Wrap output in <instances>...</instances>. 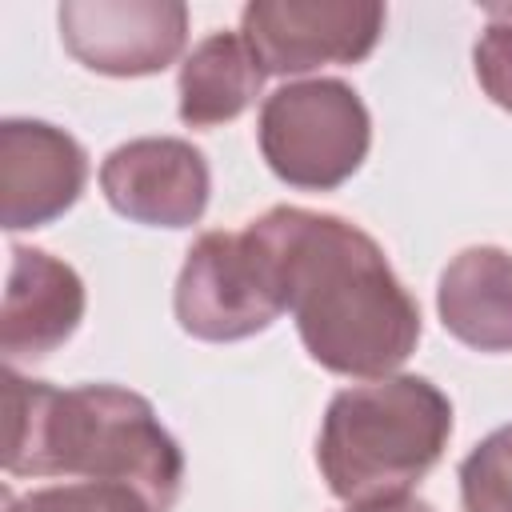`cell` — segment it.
Masks as SVG:
<instances>
[{
    "label": "cell",
    "instance_id": "1",
    "mask_svg": "<svg viewBox=\"0 0 512 512\" xmlns=\"http://www.w3.org/2000/svg\"><path fill=\"white\" fill-rule=\"evenodd\" d=\"M260 228L276 244L284 300L316 364L340 376H384L408 360L420 312L372 236L304 208H272Z\"/></svg>",
    "mask_w": 512,
    "mask_h": 512
},
{
    "label": "cell",
    "instance_id": "2",
    "mask_svg": "<svg viewBox=\"0 0 512 512\" xmlns=\"http://www.w3.org/2000/svg\"><path fill=\"white\" fill-rule=\"evenodd\" d=\"M4 468L12 476H84L140 492L152 512L180 496L184 460L152 404L112 384L48 388L4 376Z\"/></svg>",
    "mask_w": 512,
    "mask_h": 512
},
{
    "label": "cell",
    "instance_id": "3",
    "mask_svg": "<svg viewBox=\"0 0 512 512\" xmlns=\"http://www.w3.org/2000/svg\"><path fill=\"white\" fill-rule=\"evenodd\" d=\"M448 432L452 404L440 388L420 376H380L328 404L316 460L348 504L404 496L440 460Z\"/></svg>",
    "mask_w": 512,
    "mask_h": 512
},
{
    "label": "cell",
    "instance_id": "4",
    "mask_svg": "<svg viewBox=\"0 0 512 512\" xmlns=\"http://www.w3.org/2000/svg\"><path fill=\"white\" fill-rule=\"evenodd\" d=\"M284 300L280 256L260 220L244 232H204L176 284V320L200 340H240L268 328Z\"/></svg>",
    "mask_w": 512,
    "mask_h": 512
},
{
    "label": "cell",
    "instance_id": "5",
    "mask_svg": "<svg viewBox=\"0 0 512 512\" xmlns=\"http://www.w3.org/2000/svg\"><path fill=\"white\" fill-rule=\"evenodd\" d=\"M268 168L296 188H336L368 152V108L340 80H300L260 108Z\"/></svg>",
    "mask_w": 512,
    "mask_h": 512
},
{
    "label": "cell",
    "instance_id": "6",
    "mask_svg": "<svg viewBox=\"0 0 512 512\" xmlns=\"http://www.w3.org/2000/svg\"><path fill=\"white\" fill-rule=\"evenodd\" d=\"M384 32V8L360 0H256L240 36L264 72H308L364 60Z\"/></svg>",
    "mask_w": 512,
    "mask_h": 512
},
{
    "label": "cell",
    "instance_id": "7",
    "mask_svg": "<svg viewBox=\"0 0 512 512\" xmlns=\"http://www.w3.org/2000/svg\"><path fill=\"white\" fill-rule=\"evenodd\" d=\"M188 8L172 0H68L60 4L64 48L92 72L144 76L184 48Z\"/></svg>",
    "mask_w": 512,
    "mask_h": 512
},
{
    "label": "cell",
    "instance_id": "8",
    "mask_svg": "<svg viewBox=\"0 0 512 512\" xmlns=\"http://www.w3.org/2000/svg\"><path fill=\"white\" fill-rule=\"evenodd\" d=\"M100 188L128 220L184 228L208 204V164L184 140H132L104 160Z\"/></svg>",
    "mask_w": 512,
    "mask_h": 512
},
{
    "label": "cell",
    "instance_id": "9",
    "mask_svg": "<svg viewBox=\"0 0 512 512\" xmlns=\"http://www.w3.org/2000/svg\"><path fill=\"white\" fill-rule=\"evenodd\" d=\"M88 176L84 148L40 120H8L0 132L4 228H36L76 204Z\"/></svg>",
    "mask_w": 512,
    "mask_h": 512
},
{
    "label": "cell",
    "instance_id": "10",
    "mask_svg": "<svg viewBox=\"0 0 512 512\" xmlns=\"http://www.w3.org/2000/svg\"><path fill=\"white\" fill-rule=\"evenodd\" d=\"M84 316L80 276L36 248H12L8 292H4V328L0 348L8 360L48 356L60 348Z\"/></svg>",
    "mask_w": 512,
    "mask_h": 512
},
{
    "label": "cell",
    "instance_id": "11",
    "mask_svg": "<svg viewBox=\"0 0 512 512\" xmlns=\"http://www.w3.org/2000/svg\"><path fill=\"white\" fill-rule=\"evenodd\" d=\"M444 328L480 352L512 348V256L500 248H468L440 276Z\"/></svg>",
    "mask_w": 512,
    "mask_h": 512
},
{
    "label": "cell",
    "instance_id": "12",
    "mask_svg": "<svg viewBox=\"0 0 512 512\" xmlns=\"http://www.w3.org/2000/svg\"><path fill=\"white\" fill-rule=\"evenodd\" d=\"M264 64L240 32H212L180 68V120L212 128L236 120L260 92Z\"/></svg>",
    "mask_w": 512,
    "mask_h": 512
},
{
    "label": "cell",
    "instance_id": "13",
    "mask_svg": "<svg viewBox=\"0 0 512 512\" xmlns=\"http://www.w3.org/2000/svg\"><path fill=\"white\" fill-rule=\"evenodd\" d=\"M464 512H512V424L492 432L460 468Z\"/></svg>",
    "mask_w": 512,
    "mask_h": 512
},
{
    "label": "cell",
    "instance_id": "14",
    "mask_svg": "<svg viewBox=\"0 0 512 512\" xmlns=\"http://www.w3.org/2000/svg\"><path fill=\"white\" fill-rule=\"evenodd\" d=\"M8 512H152L148 500L124 484L84 480L64 488H40L24 500L8 496Z\"/></svg>",
    "mask_w": 512,
    "mask_h": 512
},
{
    "label": "cell",
    "instance_id": "15",
    "mask_svg": "<svg viewBox=\"0 0 512 512\" xmlns=\"http://www.w3.org/2000/svg\"><path fill=\"white\" fill-rule=\"evenodd\" d=\"M476 80L500 108L512 112V20L484 28L476 44Z\"/></svg>",
    "mask_w": 512,
    "mask_h": 512
},
{
    "label": "cell",
    "instance_id": "16",
    "mask_svg": "<svg viewBox=\"0 0 512 512\" xmlns=\"http://www.w3.org/2000/svg\"><path fill=\"white\" fill-rule=\"evenodd\" d=\"M348 512H432L424 500H412L408 492L404 496H384V500H364V504H352Z\"/></svg>",
    "mask_w": 512,
    "mask_h": 512
}]
</instances>
